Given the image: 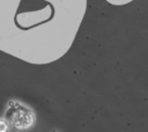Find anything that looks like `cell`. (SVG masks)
I'll list each match as a JSON object with an SVG mask.
<instances>
[{
    "instance_id": "6da1fadb",
    "label": "cell",
    "mask_w": 148,
    "mask_h": 132,
    "mask_svg": "<svg viewBox=\"0 0 148 132\" xmlns=\"http://www.w3.org/2000/svg\"><path fill=\"white\" fill-rule=\"evenodd\" d=\"M3 119L15 130L23 131L30 129L35 124V113L27 105L17 101H10L5 111Z\"/></svg>"
},
{
    "instance_id": "7a4b0ae2",
    "label": "cell",
    "mask_w": 148,
    "mask_h": 132,
    "mask_svg": "<svg viewBox=\"0 0 148 132\" xmlns=\"http://www.w3.org/2000/svg\"><path fill=\"white\" fill-rule=\"evenodd\" d=\"M8 131H9V124L3 118H0V132H8Z\"/></svg>"
}]
</instances>
